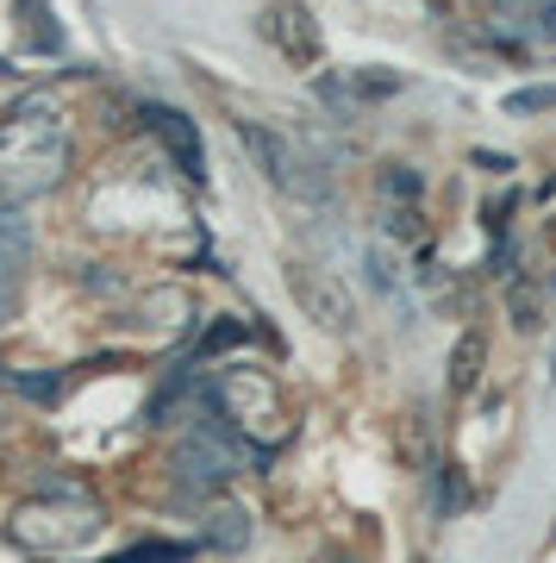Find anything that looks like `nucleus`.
I'll list each match as a JSON object with an SVG mask.
<instances>
[{"mask_svg":"<svg viewBox=\"0 0 556 563\" xmlns=\"http://www.w3.org/2000/svg\"><path fill=\"white\" fill-rule=\"evenodd\" d=\"M63 157H69V144H63V125L51 120V113H20V120L0 125V195L7 201H20V195H32V188H44V181L63 169Z\"/></svg>","mask_w":556,"mask_h":563,"instance_id":"1","label":"nucleus"},{"mask_svg":"<svg viewBox=\"0 0 556 563\" xmlns=\"http://www.w3.org/2000/svg\"><path fill=\"white\" fill-rule=\"evenodd\" d=\"M288 295H294V307L313 325H325V332H351V325H357V301H351V288H344L338 276L313 269V263H288Z\"/></svg>","mask_w":556,"mask_h":563,"instance_id":"2","label":"nucleus"},{"mask_svg":"<svg viewBox=\"0 0 556 563\" xmlns=\"http://www.w3.org/2000/svg\"><path fill=\"white\" fill-rule=\"evenodd\" d=\"M238 144L251 151V157H257V169H263L269 181H276V188H288V195H307V201L319 195V181L307 176V169H300V157H294V151H288L281 139H276V132H269V125L238 120Z\"/></svg>","mask_w":556,"mask_h":563,"instance_id":"3","label":"nucleus"},{"mask_svg":"<svg viewBox=\"0 0 556 563\" xmlns=\"http://www.w3.org/2000/svg\"><path fill=\"white\" fill-rule=\"evenodd\" d=\"M176 463H181V476H188V483L219 488L232 470H238V451H232V439H225L219 426H207L194 444H181V451H176Z\"/></svg>","mask_w":556,"mask_h":563,"instance_id":"4","label":"nucleus"},{"mask_svg":"<svg viewBox=\"0 0 556 563\" xmlns=\"http://www.w3.org/2000/svg\"><path fill=\"white\" fill-rule=\"evenodd\" d=\"M263 32L276 38V51H281V57H300V63H313V57H319L313 13H307L300 0H269V13H263Z\"/></svg>","mask_w":556,"mask_h":563,"instance_id":"5","label":"nucleus"},{"mask_svg":"<svg viewBox=\"0 0 556 563\" xmlns=\"http://www.w3.org/2000/svg\"><path fill=\"white\" fill-rule=\"evenodd\" d=\"M25 257H32V239H25V220L20 213H0V320L20 307V288H25Z\"/></svg>","mask_w":556,"mask_h":563,"instance_id":"6","label":"nucleus"},{"mask_svg":"<svg viewBox=\"0 0 556 563\" xmlns=\"http://www.w3.org/2000/svg\"><path fill=\"white\" fill-rule=\"evenodd\" d=\"M144 120H151V132H157L169 151H176L181 169H188V176H200V139L188 132V120H181L176 107H144Z\"/></svg>","mask_w":556,"mask_h":563,"instance_id":"7","label":"nucleus"},{"mask_svg":"<svg viewBox=\"0 0 556 563\" xmlns=\"http://www.w3.org/2000/svg\"><path fill=\"white\" fill-rule=\"evenodd\" d=\"M476 376H481V339L469 332V339L457 344V357H451V383H457V388H476Z\"/></svg>","mask_w":556,"mask_h":563,"instance_id":"8","label":"nucleus"},{"mask_svg":"<svg viewBox=\"0 0 556 563\" xmlns=\"http://www.w3.org/2000/svg\"><path fill=\"white\" fill-rule=\"evenodd\" d=\"M188 544H151V551H132V558H113V563H181Z\"/></svg>","mask_w":556,"mask_h":563,"instance_id":"9","label":"nucleus"},{"mask_svg":"<svg viewBox=\"0 0 556 563\" xmlns=\"http://www.w3.org/2000/svg\"><path fill=\"white\" fill-rule=\"evenodd\" d=\"M537 107H556V88H525L507 101V113H537Z\"/></svg>","mask_w":556,"mask_h":563,"instance_id":"10","label":"nucleus"},{"mask_svg":"<svg viewBox=\"0 0 556 563\" xmlns=\"http://www.w3.org/2000/svg\"><path fill=\"white\" fill-rule=\"evenodd\" d=\"M244 339V325H213L207 332V351H225V344H238Z\"/></svg>","mask_w":556,"mask_h":563,"instance_id":"11","label":"nucleus"}]
</instances>
